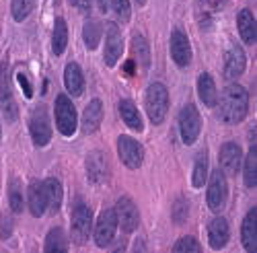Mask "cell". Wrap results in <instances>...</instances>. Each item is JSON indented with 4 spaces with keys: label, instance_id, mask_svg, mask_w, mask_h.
Returning a JSON list of instances; mask_svg holds the SVG:
<instances>
[{
    "label": "cell",
    "instance_id": "15",
    "mask_svg": "<svg viewBox=\"0 0 257 253\" xmlns=\"http://www.w3.org/2000/svg\"><path fill=\"white\" fill-rule=\"evenodd\" d=\"M228 237H230V228H228V222L218 216V218H212L210 224H208V243L214 251L218 249H224L226 243H228Z\"/></svg>",
    "mask_w": 257,
    "mask_h": 253
},
{
    "label": "cell",
    "instance_id": "37",
    "mask_svg": "<svg viewBox=\"0 0 257 253\" xmlns=\"http://www.w3.org/2000/svg\"><path fill=\"white\" fill-rule=\"evenodd\" d=\"M3 111H5V117H7V121H17V117H19V109H17V103H15V99L11 97V99H7V101H3Z\"/></svg>",
    "mask_w": 257,
    "mask_h": 253
},
{
    "label": "cell",
    "instance_id": "14",
    "mask_svg": "<svg viewBox=\"0 0 257 253\" xmlns=\"http://www.w3.org/2000/svg\"><path fill=\"white\" fill-rule=\"evenodd\" d=\"M245 66H247V58H245V52L241 46L232 44L224 56V78L232 80L245 72Z\"/></svg>",
    "mask_w": 257,
    "mask_h": 253
},
{
    "label": "cell",
    "instance_id": "11",
    "mask_svg": "<svg viewBox=\"0 0 257 253\" xmlns=\"http://www.w3.org/2000/svg\"><path fill=\"white\" fill-rule=\"evenodd\" d=\"M29 132L31 138L35 142V146H48L52 140V125L48 119V113L44 107H37L31 115V123H29Z\"/></svg>",
    "mask_w": 257,
    "mask_h": 253
},
{
    "label": "cell",
    "instance_id": "13",
    "mask_svg": "<svg viewBox=\"0 0 257 253\" xmlns=\"http://www.w3.org/2000/svg\"><path fill=\"white\" fill-rule=\"evenodd\" d=\"M171 58L179 68H185L189 62H191V46H189V39L183 31L175 29L171 33Z\"/></svg>",
    "mask_w": 257,
    "mask_h": 253
},
{
    "label": "cell",
    "instance_id": "32",
    "mask_svg": "<svg viewBox=\"0 0 257 253\" xmlns=\"http://www.w3.org/2000/svg\"><path fill=\"white\" fill-rule=\"evenodd\" d=\"M33 0H13L11 5V11H13V17L15 21H23L29 17V13L33 11Z\"/></svg>",
    "mask_w": 257,
    "mask_h": 253
},
{
    "label": "cell",
    "instance_id": "8",
    "mask_svg": "<svg viewBox=\"0 0 257 253\" xmlns=\"http://www.w3.org/2000/svg\"><path fill=\"white\" fill-rule=\"evenodd\" d=\"M117 153H119L121 163L127 169H138L142 165V161H144V149H142V144L136 142L130 136H119L117 138Z\"/></svg>",
    "mask_w": 257,
    "mask_h": 253
},
{
    "label": "cell",
    "instance_id": "26",
    "mask_svg": "<svg viewBox=\"0 0 257 253\" xmlns=\"http://www.w3.org/2000/svg\"><path fill=\"white\" fill-rule=\"evenodd\" d=\"M243 179H245V185L255 189L257 185V149H255V140L251 144V149L245 157V167H243Z\"/></svg>",
    "mask_w": 257,
    "mask_h": 253
},
{
    "label": "cell",
    "instance_id": "17",
    "mask_svg": "<svg viewBox=\"0 0 257 253\" xmlns=\"http://www.w3.org/2000/svg\"><path fill=\"white\" fill-rule=\"evenodd\" d=\"M101 121H103V103L99 99H93L82 113V132L93 134L95 130H99Z\"/></svg>",
    "mask_w": 257,
    "mask_h": 253
},
{
    "label": "cell",
    "instance_id": "39",
    "mask_svg": "<svg viewBox=\"0 0 257 253\" xmlns=\"http://www.w3.org/2000/svg\"><path fill=\"white\" fill-rule=\"evenodd\" d=\"M17 80H19V84H21V87H23V93H25V97H27V99H31V97H33V87H31L29 78H27L23 72H19V74H17Z\"/></svg>",
    "mask_w": 257,
    "mask_h": 253
},
{
    "label": "cell",
    "instance_id": "10",
    "mask_svg": "<svg viewBox=\"0 0 257 253\" xmlns=\"http://www.w3.org/2000/svg\"><path fill=\"white\" fill-rule=\"evenodd\" d=\"M121 52H123L121 31L115 23H109L107 25V35H105V56H103L105 66L113 68L117 64V60L121 58Z\"/></svg>",
    "mask_w": 257,
    "mask_h": 253
},
{
    "label": "cell",
    "instance_id": "18",
    "mask_svg": "<svg viewBox=\"0 0 257 253\" xmlns=\"http://www.w3.org/2000/svg\"><path fill=\"white\" fill-rule=\"evenodd\" d=\"M27 202H29V210L33 216H41L48 208V198H46V189L44 183L33 181L27 189Z\"/></svg>",
    "mask_w": 257,
    "mask_h": 253
},
{
    "label": "cell",
    "instance_id": "31",
    "mask_svg": "<svg viewBox=\"0 0 257 253\" xmlns=\"http://www.w3.org/2000/svg\"><path fill=\"white\" fill-rule=\"evenodd\" d=\"M132 48H134V54H136V60L142 68H148L151 64V50H148V44L142 35H134V41H132Z\"/></svg>",
    "mask_w": 257,
    "mask_h": 253
},
{
    "label": "cell",
    "instance_id": "7",
    "mask_svg": "<svg viewBox=\"0 0 257 253\" xmlns=\"http://www.w3.org/2000/svg\"><path fill=\"white\" fill-rule=\"evenodd\" d=\"M117 230V216L113 208H107L99 214L97 224H95V243L97 247H109L111 241L115 239Z\"/></svg>",
    "mask_w": 257,
    "mask_h": 253
},
{
    "label": "cell",
    "instance_id": "6",
    "mask_svg": "<svg viewBox=\"0 0 257 253\" xmlns=\"http://www.w3.org/2000/svg\"><path fill=\"white\" fill-rule=\"evenodd\" d=\"M228 198V187H226V177L220 169L212 171L210 175V183H208V192H206V202L210 206V210L214 212H220L226 204Z\"/></svg>",
    "mask_w": 257,
    "mask_h": 253
},
{
    "label": "cell",
    "instance_id": "20",
    "mask_svg": "<svg viewBox=\"0 0 257 253\" xmlns=\"http://www.w3.org/2000/svg\"><path fill=\"white\" fill-rule=\"evenodd\" d=\"M64 84H66V89L72 97H78L82 95L84 91V76H82V70L76 62H70L66 64V70H64Z\"/></svg>",
    "mask_w": 257,
    "mask_h": 253
},
{
    "label": "cell",
    "instance_id": "3",
    "mask_svg": "<svg viewBox=\"0 0 257 253\" xmlns=\"http://www.w3.org/2000/svg\"><path fill=\"white\" fill-rule=\"evenodd\" d=\"M91 228H93V214L89 206L76 204L72 210V222H70V237L76 245H84L91 237Z\"/></svg>",
    "mask_w": 257,
    "mask_h": 253
},
{
    "label": "cell",
    "instance_id": "19",
    "mask_svg": "<svg viewBox=\"0 0 257 253\" xmlns=\"http://www.w3.org/2000/svg\"><path fill=\"white\" fill-rule=\"evenodd\" d=\"M198 95H200V99H202V103L206 105V107H216L218 105L216 82H214V78L208 72L200 74V78H198Z\"/></svg>",
    "mask_w": 257,
    "mask_h": 253
},
{
    "label": "cell",
    "instance_id": "42",
    "mask_svg": "<svg viewBox=\"0 0 257 253\" xmlns=\"http://www.w3.org/2000/svg\"><path fill=\"white\" fill-rule=\"evenodd\" d=\"M136 3H138V5H144V3H146V0H136Z\"/></svg>",
    "mask_w": 257,
    "mask_h": 253
},
{
    "label": "cell",
    "instance_id": "40",
    "mask_svg": "<svg viewBox=\"0 0 257 253\" xmlns=\"http://www.w3.org/2000/svg\"><path fill=\"white\" fill-rule=\"evenodd\" d=\"M70 3H72L78 11H82V13H87V11L91 9V0H70Z\"/></svg>",
    "mask_w": 257,
    "mask_h": 253
},
{
    "label": "cell",
    "instance_id": "4",
    "mask_svg": "<svg viewBox=\"0 0 257 253\" xmlns=\"http://www.w3.org/2000/svg\"><path fill=\"white\" fill-rule=\"evenodd\" d=\"M56 125L62 136H74L76 132V125H78L76 109L66 95L56 97Z\"/></svg>",
    "mask_w": 257,
    "mask_h": 253
},
{
    "label": "cell",
    "instance_id": "38",
    "mask_svg": "<svg viewBox=\"0 0 257 253\" xmlns=\"http://www.w3.org/2000/svg\"><path fill=\"white\" fill-rule=\"evenodd\" d=\"M11 235H13V218L3 214L0 216V237L7 241V239H11Z\"/></svg>",
    "mask_w": 257,
    "mask_h": 253
},
{
    "label": "cell",
    "instance_id": "9",
    "mask_svg": "<svg viewBox=\"0 0 257 253\" xmlns=\"http://www.w3.org/2000/svg\"><path fill=\"white\" fill-rule=\"evenodd\" d=\"M115 216H117V224L121 226L123 233H134L138 228L140 222V214H138V208L132 202V198H119L117 200V208H115Z\"/></svg>",
    "mask_w": 257,
    "mask_h": 253
},
{
    "label": "cell",
    "instance_id": "27",
    "mask_svg": "<svg viewBox=\"0 0 257 253\" xmlns=\"http://www.w3.org/2000/svg\"><path fill=\"white\" fill-rule=\"evenodd\" d=\"M101 23L97 19H89L87 23H84V29H82V37H84V46L89 50H95L99 46V39H101Z\"/></svg>",
    "mask_w": 257,
    "mask_h": 253
},
{
    "label": "cell",
    "instance_id": "23",
    "mask_svg": "<svg viewBox=\"0 0 257 253\" xmlns=\"http://www.w3.org/2000/svg\"><path fill=\"white\" fill-rule=\"evenodd\" d=\"M241 241H243L245 251L255 253V249H257V239H255V208H251L249 212H247V216L243 218V224H241Z\"/></svg>",
    "mask_w": 257,
    "mask_h": 253
},
{
    "label": "cell",
    "instance_id": "41",
    "mask_svg": "<svg viewBox=\"0 0 257 253\" xmlns=\"http://www.w3.org/2000/svg\"><path fill=\"white\" fill-rule=\"evenodd\" d=\"M123 70H125V74H134V60H127Z\"/></svg>",
    "mask_w": 257,
    "mask_h": 253
},
{
    "label": "cell",
    "instance_id": "21",
    "mask_svg": "<svg viewBox=\"0 0 257 253\" xmlns=\"http://www.w3.org/2000/svg\"><path fill=\"white\" fill-rule=\"evenodd\" d=\"M119 115L121 119L125 121L127 128H132L136 132H142L144 130V123H142V115L138 111V107L130 101V99H123L119 101Z\"/></svg>",
    "mask_w": 257,
    "mask_h": 253
},
{
    "label": "cell",
    "instance_id": "12",
    "mask_svg": "<svg viewBox=\"0 0 257 253\" xmlns=\"http://www.w3.org/2000/svg\"><path fill=\"white\" fill-rule=\"evenodd\" d=\"M241 161H243V151H241V146L237 142L222 144L220 155H218V163H220L222 173L234 175L241 169Z\"/></svg>",
    "mask_w": 257,
    "mask_h": 253
},
{
    "label": "cell",
    "instance_id": "25",
    "mask_svg": "<svg viewBox=\"0 0 257 253\" xmlns=\"http://www.w3.org/2000/svg\"><path fill=\"white\" fill-rule=\"evenodd\" d=\"M68 46V27H66V21L62 17L56 19L54 23V35H52V50L56 56H62L64 50Z\"/></svg>",
    "mask_w": 257,
    "mask_h": 253
},
{
    "label": "cell",
    "instance_id": "33",
    "mask_svg": "<svg viewBox=\"0 0 257 253\" xmlns=\"http://www.w3.org/2000/svg\"><path fill=\"white\" fill-rule=\"evenodd\" d=\"M11 84H9V64L3 62L0 64V101L11 99Z\"/></svg>",
    "mask_w": 257,
    "mask_h": 253
},
{
    "label": "cell",
    "instance_id": "35",
    "mask_svg": "<svg viewBox=\"0 0 257 253\" xmlns=\"http://www.w3.org/2000/svg\"><path fill=\"white\" fill-rule=\"evenodd\" d=\"M173 251H202V245L194 237H181L173 245Z\"/></svg>",
    "mask_w": 257,
    "mask_h": 253
},
{
    "label": "cell",
    "instance_id": "36",
    "mask_svg": "<svg viewBox=\"0 0 257 253\" xmlns=\"http://www.w3.org/2000/svg\"><path fill=\"white\" fill-rule=\"evenodd\" d=\"M187 214H189V206H187V202L183 198H179L173 204V220L175 222H183L187 218Z\"/></svg>",
    "mask_w": 257,
    "mask_h": 253
},
{
    "label": "cell",
    "instance_id": "28",
    "mask_svg": "<svg viewBox=\"0 0 257 253\" xmlns=\"http://www.w3.org/2000/svg\"><path fill=\"white\" fill-rule=\"evenodd\" d=\"M208 179V155L200 153L196 163H194V175H191V185L196 189H200Z\"/></svg>",
    "mask_w": 257,
    "mask_h": 253
},
{
    "label": "cell",
    "instance_id": "30",
    "mask_svg": "<svg viewBox=\"0 0 257 253\" xmlns=\"http://www.w3.org/2000/svg\"><path fill=\"white\" fill-rule=\"evenodd\" d=\"M68 249V237L64 235L62 228H52L46 239V251H66Z\"/></svg>",
    "mask_w": 257,
    "mask_h": 253
},
{
    "label": "cell",
    "instance_id": "16",
    "mask_svg": "<svg viewBox=\"0 0 257 253\" xmlns=\"http://www.w3.org/2000/svg\"><path fill=\"white\" fill-rule=\"evenodd\" d=\"M107 175H109V163H107L105 155L95 151L87 157V177L91 183H103L107 179Z\"/></svg>",
    "mask_w": 257,
    "mask_h": 253
},
{
    "label": "cell",
    "instance_id": "29",
    "mask_svg": "<svg viewBox=\"0 0 257 253\" xmlns=\"http://www.w3.org/2000/svg\"><path fill=\"white\" fill-rule=\"evenodd\" d=\"M9 204L13 212H23V187L17 177H13L9 185Z\"/></svg>",
    "mask_w": 257,
    "mask_h": 253
},
{
    "label": "cell",
    "instance_id": "34",
    "mask_svg": "<svg viewBox=\"0 0 257 253\" xmlns=\"http://www.w3.org/2000/svg\"><path fill=\"white\" fill-rule=\"evenodd\" d=\"M113 11L117 15V19L121 23H127L132 17V11H130V0H113Z\"/></svg>",
    "mask_w": 257,
    "mask_h": 253
},
{
    "label": "cell",
    "instance_id": "22",
    "mask_svg": "<svg viewBox=\"0 0 257 253\" xmlns=\"http://www.w3.org/2000/svg\"><path fill=\"white\" fill-rule=\"evenodd\" d=\"M237 27H239V33H241V39L245 44L253 46L255 39H257V31H255V17L249 9H243L237 17Z\"/></svg>",
    "mask_w": 257,
    "mask_h": 253
},
{
    "label": "cell",
    "instance_id": "5",
    "mask_svg": "<svg viewBox=\"0 0 257 253\" xmlns=\"http://www.w3.org/2000/svg\"><path fill=\"white\" fill-rule=\"evenodd\" d=\"M179 130H181V140L183 144H194L200 138L202 132V117L196 109V105L187 103L179 113Z\"/></svg>",
    "mask_w": 257,
    "mask_h": 253
},
{
    "label": "cell",
    "instance_id": "1",
    "mask_svg": "<svg viewBox=\"0 0 257 253\" xmlns=\"http://www.w3.org/2000/svg\"><path fill=\"white\" fill-rule=\"evenodd\" d=\"M249 111V93L241 84H230L220 95L218 115L224 123H239Z\"/></svg>",
    "mask_w": 257,
    "mask_h": 253
},
{
    "label": "cell",
    "instance_id": "2",
    "mask_svg": "<svg viewBox=\"0 0 257 253\" xmlns=\"http://www.w3.org/2000/svg\"><path fill=\"white\" fill-rule=\"evenodd\" d=\"M144 105H146V113L151 117V121L155 125L163 123L167 113H169V91L165 89V84L153 82L151 87L146 89Z\"/></svg>",
    "mask_w": 257,
    "mask_h": 253
},
{
    "label": "cell",
    "instance_id": "24",
    "mask_svg": "<svg viewBox=\"0 0 257 253\" xmlns=\"http://www.w3.org/2000/svg\"><path fill=\"white\" fill-rule=\"evenodd\" d=\"M44 189H46V198H48V208L52 212H58L60 206H62V200H64V189H62L60 179L48 177L44 181Z\"/></svg>",
    "mask_w": 257,
    "mask_h": 253
}]
</instances>
